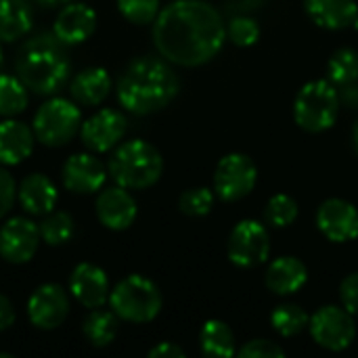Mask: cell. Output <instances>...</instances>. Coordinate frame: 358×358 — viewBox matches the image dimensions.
I'll return each instance as SVG.
<instances>
[{
	"instance_id": "cell-27",
	"label": "cell",
	"mask_w": 358,
	"mask_h": 358,
	"mask_svg": "<svg viewBox=\"0 0 358 358\" xmlns=\"http://www.w3.org/2000/svg\"><path fill=\"white\" fill-rule=\"evenodd\" d=\"M29 105V90L17 78L8 73H0V115L17 117Z\"/></svg>"
},
{
	"instance_id": "cell-9",
	"label": "cell",
	"mask_w": 358,
	"mask_h": 358,
	"mask_svg": "<svg viewBox=\"0 0 358 358\" xmlns=\"http://www.w3.org/2000/svg\"><path fill=\"white\" fill-rule=\"evenodd\" d=\"M258 182V168L243 153L224 155L214 172V193L222 201H239L248 197Z\"/></svg>"
},
{
	"instance_id": "cell-13",
	"label": "cell",
	"mask_w": 358,
	"mask_h": 358,
	"mask_svg": "<svg viewBox=\"0 0 358 358\" xmlns=\"http://www.w3.org/2000/svg\"><path fill=\"white\" fill-rule=\"evenodd\" d=\"M128 120L117 109H99L88 120L82 122L80 136L88 151L92 153H109L113 151L122 138L126 136Z\"/></svg>"
},
{
	"instance_id": "cell-41",
	"label": "cell",
	"mask_w": 358,
	"mask_h": 358,
	"mask_svg": "<svg viewBox=\"0 0 358 358\" xmlns=\"http://www.w3.org/2000/svg\"><path fill=\"white\" fill-rule=\"evenodd\" d=\"M352 143H355V151L358 153V122L357 126H355V130H352Z\"/></svg>"
},
{
	"instance_id": "cell-19",
	"label": "cell",
	"mask_w": 358,
	"mask_h": 358,
	"mask_svg": "<svg viewBox=\"0 0 358 358\" xmlns=\"http://www.w3.org/2000/svg\"><path fill=\"white\" fill-rule=\"evenodd\" d=\"M17 201L21 206V210L29 216H46L50 214L57 203H59V191H57V185L40 174V172H34V174H27L19 187H17Z\"/></svg>"
},
{
	"instance_id": "cell-37",
	"label": "cell",
	"mask_w": 358,
	"mask_h": 358,
	"mask_svg": "<svg viewBox=\"0 0 358 358\" xmlns=\"http://www.w3.org/2000/svg\"><path fill=\"white\" fill-rule=\"evenodd\" d=\"M340 300H342V306L352 313L355 317H358V273L348 275L342 285H340Z\"/></svg>"
},
{
	"instance_id": "cell-11",
	"label": "cell",
	"mask_w": 358,
	"mask_h": 358,
	"mask_svg": "<svg viewBox=\"0 0 358 358\" xmlns=\"http://www.w3.org/2000/svg\"><path fill=\"white\" fill-rule=\"evenodd\" d=\"M27 319L40 331L59 329L69 317V289L59 283H42L27 298Z\"/></svg>"
},
{
	"instance_id": "cell-39",
	"label": "cell",
	"mask_w": 358,
	"mask_h": 358,
	"mask_svg": "<svg viewBox=\"0 0 358 358\" xmlns=\"http://www.w3.org/2000/svg\"><path fill=\"white\" fill-rule=\"evenodd\" d=\"M149 357L151 358H182L185 357V350L180 346H176L174 342H162L157 346H153L149 350Z\"/></svg>"
},
{
	"instance_id": "cell-43",
	"label": "cell",
	"mask_w": 358,
	"mask_h": 358,
	"mask_svg": "<svg viewBox=\"0 0 358 358\" xmlns=\"http://www.w3.org/2000/svg\"><path fill=\"white\" fill-rule=\"evenodd\" d=\"M0 358H15V355H10V352H0Z\"/></svg>"
},
{
	"instance_id": "cell-26",
	"label": "cell",
	"mask_w": 358,
	"mask_h": 358,
	"mask_svg": "<svg viewBox=\"0 0 358 358\" xmlns=\"http://www.w3.org/2000/svg\"><path fill=\"white\" fill-rule=\"evenodd\" d=\"M120 319L113 310L94 308L82 323V334L92 348H107L115 342Z\"/></svg>"
},
{
	"instance_id": "cell-7",
	"label": "cell",
	"mask_w": 358,
	"mask_h": 358,
	"mask_svg": "<svg viewBox=\"0 0 358 358\" xmlns=\"http://www.w3.org/2000/svg\"><path fill=\"white\" fill-rule=\"evenodd\" d=\"M82 128V111L76 101L63 99V96H48L44 101L31 122V130L36 134V141L44 147H65L69 141H73L76 134H80Z\"/></svg>"
},
{
	"instance_id": "cell-1",
	"label": "cell",
	"mask_w": 358,
	"mask_h": 358,
	"mask_svg": "<svg viewBox=\"0 0 358 358\" xmlns=\"http://www.w3.org/2000/svg\"><path fill=\"white\" fill-rule=\"evenodd\" d=\"M227 40L220 13L203 0H176L153 21L157 52L174 65L197 67L212 61Z\"/></svg>"
},
{
	"instance_id": "cell-30",
	"label": "cell",
	"mask_w": 358,
	"mask_h": 358,
	"mask_svg": "<svg viewBox=\"0 0 358 358\" xmlns=\"http://www.w3.org/2000/svg\"><path fill=\"white\" fill-rule=\"evenodd\" d=\"M329 82L336 86H352L358 80V52L355 48H338L327 63Z\"/></svg>"
},
{
	"instance_id": "cell-33",
	"label": "cell",
	"mask_w": 358,
	"mask_h": 358,
	"mask_svg": "<svg viewBox=\"0 0 358 358\" xmlns=\"http://www.w3.org/2000/svg\"><path fill=\"white\" fill-rule=\"evenodd\" d=\"M122 17L134 25H149L159 15V0H117Z\"/></svg>"
},
{
	"instance_id": "cell-18",
	"label": "cell",
	"mask_w": 358,
	"mask_h": 358,
	"mask_svg": "<svg viewBox=\"0 0 358 358\" xmlns=\"http://www.w3.org/2000/svg\"><path fill=\"white\" fill-rule=\"evenodd\" d=\"M96 31V13L84 2H67L59 8L52 23V34L65 46H76L86 42Z\"/></svg>"
},
{
	"instance_id": "cell-4",
	"label": "cell",
	"mask_w": 358,
	"mask_h": 358,
	"mask_svg": "<svg viewBox=\"0 0 358 358\" xmlns=\"http://www.w3.org/2000/svg\"><path fill=\"white\" fill-rule=\"evenodd\" d=\"M107 172L115 185L143 191L153 187L164 174V157L162 153L143 138H132L120 143L107 164Z\"/></svg>"
},
{
	"instance_id": "cell-17",
	"label": "cell",
	"mask_w": 358,
	"mask_h": 358,
	"mask_svg": "<svg viewBox=\"0 0 358 358\" xmlns=\"http://www.w3.org/2000/svg\"><path fill=\"white\" fill-rule=\"evenodd\" d=\"M94 212L99 222L109 229V231H126L134 224L138 206L136 199L132 197L130 189H124L120 185L101 189L96 201H94Z\"/></svg>"
},
{
	"instance_id": "cell-21",
	"label": "cell",
	"mask_w": 358,
	"mask_h": 358,
	"mask_svg": "<svg viewBox=\"0 0 358 358\" xmlns=\"http://www.w3.org/2000/svg\"><path fill=\"white\" fill-rule=\"evenodd\" d=\"M113 88V80L105 67H86L78 71L69 82V94L78 105L96 107L101 105Z\"/></svg>"
},
{
	"instance_id": "cell-24",
	"label": "cell",
	"mask_w": 358,
	"mask_h": 358,
	"mask_svg": "<svg viewBox=\"0 0 358 358\" xmlns=\"http://www.w3.org/2000/svg\"><path fill=\"white\" fill-rule=\"evenodd\" d=\"M34 25L29 0H0V44L25 38Z\"/></svg>"
},
{
	"instance_id": "cell-15",
	"label": "cell",
	"mask_w": 358,
	"mask_h": 358,
	"mask_svg": "<svg viewBox=\"0 0 358 358\" xmlns=\"http://www.w3.org/2000/svg\"><path fill=\"white\" fill-rule=\"evenodd\" d=\"M67 289L71 298L88 310L103 308L109 302V294H111L107 273L92 262L76 264V268L69 275Z\"/></svg>"
},
{
	"instance_id": "cell-35",
	"label": "cell",
	"mask_w": 358,
	"mask_h": 358,
	"mask_svg": "<svg viewBox=\"0 0 358 358\" xmlns=\"http://www.w3.org/2000/svg\"><path fill=\"white\" fill-rule=\"evenodd\" d=\"M237 355L243 358H281L285 357V350L273 340H252Z\"/></svg>"
},
{
	"instance_id": "cell-10",
	"label": "cell",
	"mask_w": 358,
	"mask_h": 358,
	"mask_svg": "<svg viewBox=\"0 0 358 358\" xmlns=\"http://www.w3.org/2000/svg\"><path fill=\"white\" fill-rule=\"evenodd\" d=\"M271 235L258 220H241L229 235L227 256L239 268H254L268 260Z\"/></svg>"
},
{
	"instance_id": "cell-5",
	"label": "cell",
	"mask_w": 358,
	"mask_h": 358,
	"mask_svg": "<svg viewBox=\"0 0 358 358\" xmlns=\"http://www.w3.org/2000/svg\"><path fill=\"white\" fill-rule=\"evenodd\" d=\"M109 306L120 321L151 323L164 306L159 287L145 275H128L109 294Z\"/></svg>"
},
{
	"instance_id": "cell-6",
	"label": "cell",
	"mask_w": 358,
	"mask_h": 358,
	"mask_svg": "<svg viewBox=\"0 0 358 358\" xmlns=\"http://www.w3.org/2000/svg\"><path fill=\"white\" fill-rule=\"evenodd\" d=\"M340 92L329 80H313L304 84L294 101V120L306 132L329 130L340 115Z\"/></svg>"
},
{
	"instance_id": "cell-2",
	"label": "cell",
	"mask_w": 358,
	"mask_h": 358,
	"mask_svg": "<svg viewBox=\"0 0 358 358\" xmlns=\"http://www.w3.org/2000/svg\"><path fill=\"white\" fill-rule=\"evenodd\" d=\"M117 101L134 115H149L168 107L178 90L180 80L168 61L157 57H138L126 65L117 80Z\"/></svg>"
},
{
	"instance_id": "cell-23",
	"label": "cell",
	"mask_w": 358,
	"mask_h": 358,
	"mask_svg": "<svg viewBox=\"0 0 358 358\" xmlns=\"http://www.w3.org/2000/svg\"><path fill=\"white\" fill-rule=\"evenodd\" d=\"M308 17L325 29L355 27L358 19L357 0H304Z\"/></svg>"
},
{
	"instance_id": "cell-28",
	"label": "cell",
	"mask_w": 358,
	"mask_h": 358,
	"mask_svg": "<svg viewBox=\"0 0 358 358\" xmlns=\"http://www.w3.org/2000/svg\"><path fill=\"white\" fill-rule=\"evenodd\" d=\"M40 224V237H42V243L50 245V248H61L65 243H69L76 235V222L71 218L69 212H50L44 216Z\"/></svg>"
},
{
	"instance_id": "cell-25",
	"label": "cell",
	"mask_w": 358,
	"mask_h": 358,
	"mask_svg": "<svg viewBox=\"0 0 358 358\" xmlns=\"http://www.w3.org/2000/svg\"><path fill=\"white\" fill-rule=\"evenodd\" d=\"M199 346L206 357L231 358L237 355L235 334L224 321H218V319H210L203 323L199 331Z\"/></svg>"
},
{
	"instance_id": "cell-8",
	"label": "cell",
	"mask_w": 358,
	"mask_h": 358,
	"mask_svg": "<svg viewBox=\"0 0 358 358\" xmlns=\"http://www.w3.org/2000/svg\"><path fill=\"white\" fill-rule=\"evenodd\" d=\"M308 329L313 340L331 352H342L350 348L357 338L355 315L342 306H321L308 321Z\"/></svg>"
},
{
	"instance_id": "cell-12",
	"label": "cell",
	"mask_w": 358,
	"mask_h": 358,
	"mask_svg": "<svg viewBox=\"0 0 358 358\" xmlns=\"http://www.w3.org/2000/svg\"><path fill=\"white\" fill-rule=\"evenodd\" d=\"M40 243V224L27 216H13L0 227V258L8 264L31 262Z\"/></svg>"
},
{
	"instance_id": "cell-29",
	"label": "cell",
	"mask_w": 358,
	"mask_h": 358,
	"mask_svg": "<svg viewBox=\"0 0 358 358\" xmlns=\"http://www.w3.org/2000/svg\"><path fill=\"white\" fill-rule=\"evenodd\" d=\"M308 321H310V317L298 304H281L271 315L273 329L279 336H283V338H296V336H300L308 327Z\"/></svg>"
},
{
	"instance_id": "cell-40",
	"label": "cell",
	"mask_w": 358,
	"mask_h": 358,
	"mask_svg": "<svg viewBox=\"0 0 358 358\" xmlns=\"http://www.w3.org/2000/svg\"><path fill=\"white\" fill-rule=\"evenodd\" d=\"M67 2H71V0H36V4H40V6H44V8H61V6H65Z\"/></svg>"
},
{
	"instance_id": "cell-36",
	"label": "cell",
	"mask_w": 358,
	"mask_h": 358,
	"mask_svg": "<svg viewBox=\"0 0 358 358\" xmlns=\"http://www.w3.org/2000/svg\"><path fill=\"white\" fill-rule=\"evenodd\" d=\"M17 199V182L6 166H0V220L13 210Z\"/></svg>"
},
{
	"instance_id": "cell-31",
	"label": "cell",
	"mask_w": 358,
	"mask_h": 358,
	"mask_svg": "<svg viewBox=\"0 0 358 358\" xmlns=\"http://www.w3.org/2000/svg\"><path fill=\"white\" fill-rule=\"evenodd\" d=\"M298 214H300L298 201L294 197L285 195V193H279V195L271 197L266 208H264V218L275 229L292 227L298 220Z\"/></svg>"
},
{
	"instance_id": "cell-14",
	"label": "cell",
	"mask_w": 358,
	"mask_h": 358,
	"mask_svg": "<svg viewBox=\"0 0 358 358\" xmlns=\"http://www.w3.org/2000/svg\"><path fill=\"white\" fill-rule=\"evenodd\" d=\"M107 168L96 157V153H73L65 159L61 168L63 187L73 195L99 193L107 182Z\"/></svg>"
},
{
	"instance_id": "cell-34",
	"label": "cell",
	"mask_w": 358,
	"mask_h": 358,
	"mask_svg": "<svg viewBox=\"0 0 358 358\" xmlns=\"http://www.w3.org/2000/svg\"><path fill=\"white\" fill-rule=\"evenodd\" d=\"M227 38L235 46H254L260 40V25L252 17H235L227 25Z\"/></svg>"
},
{
	"instance_id": "cell-22",
	"label": "cell",
	"mask_w": 358,
	"mask_h": 358,
	"mask_svg": "<svg viewBox=\"0 0 358 358\" xmlns=\"http://www.w3.org/2000/svg\"><path fill=\"white\" fill-rule=\"evenodd\" d=\"M308 281V268L306 264L296 256H281L275 262L268 264L264 283L268 292L277 296H292L300 292Z\"/></svg>"
},
{
	"instance_id": "cell-20",
	"label": "cell",
	"mask_w": 358,
	"mask_h": 358,
	"mask_svg": "<svg viewBox=\"0 0 358 358\" xmlns=\"http://www.w3.org/2000/svg\"><path fill=\"white\" fill-rule=\"evenodd\" d=\"M36 145V134L34 130L15 120L6 117L0 122V166H19L23 164Z\"/></svg>"
},
{
	"instance_id": "cell-42",
	"label": "cell",
	"mask_w": 358,
	"mask_h": 358,
	"mask_svg": "<svg viewBox=\"0 0 358 358\" xmlns=\"http://www.w3.org/2000/svg\"><path fill=\"white\" fill-rule=\"evenodd\" d=\"M2 65H4V52H2V46H0V69H2Z\"/></svg>"
},
{
	"instance_id": "cell-16",
	"label": "cell",
	"mask_w": 358,
	"mask_h": 358,
	"mask_svg": "<svg viewBox=\"0 0 358 358\" xmlns=\"http://www.w3.org/2000/svg\"><path fill=\"white\" fill-rule=\"evenodd\" d=\"M317 227L334 243L355 241L358 237V210L346 199L331 197L319 206Z\"/></svg>"
},
{
	"instance_id": "cell-3",
	"label": "cell",
	"mask_w": 358,
	"mask_h": 358,
	"mask_svg": "<svg viewBox=\"0 0 358 358\" xmlns=\"http://www.w3.org/2000/svg\"><path fill=\"white\" fill-rule=\"evenodd\" d=\"M15 71L29 92L40 96L57 94L67 84L71 71L65 44L52 31L25 40L15 59Z\"/></svg>"
},
{
	"instance_id": "cell-32",
	"label": "cell",
	"mask_w": 358,
	"mask_h": 358,
	"mask_svg": "<svg viewBox=\"0 0 358 358\" xmlns=\"http://www.w3.org/2000/svg\"><path fill=\"white\" fill-rule=\"evenodd\" d=\"M214 191L208 189V187H193V189H187L182 191V195L178 197V210L185 214V216H193V218H199V216H208L214 208Z\"/></svg>"
},
{
	"instance_id": "cell-38",
	"label": "cell",
	"mask_w": 358,
	"mask_h": 358,
	"mask_svg": "<svg viewBox=\"0 0 358 358\" xmlns=\"http://www.w3.org/2000/svg\"><path fill=\"white\" fill-rule=\"evenodd\" d=\"M15 321H17V313L13 302L4 294H0V334L8 331L15 325Z\"/></svg>"
}]
</instances>
